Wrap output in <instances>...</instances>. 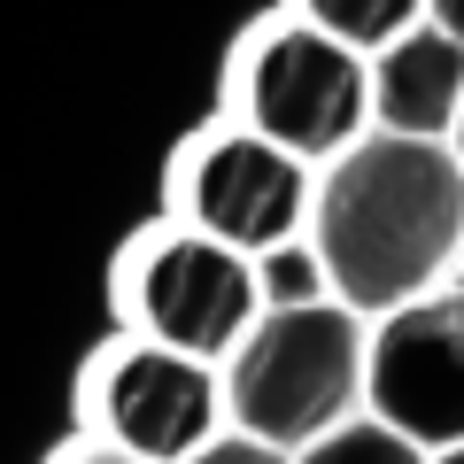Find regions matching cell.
I'll use <instances>...</instances> for the list:
<instances>
[{
	"instance_id": "1",
	"label": "cell",
	"mask_w": 464,
	"mask_h": 464,
	"mask_svg": "<svg viewBox=\"0 0 464 464\" xmlns=\"http://www.w3.org/2000/svg\"><path fill=\"white\" fill-rule=\"evenodd\" d=\"M310 248L325 256L333 302L402 310L464 271V155L457 140L364 132L348 140L310 194Z\"/></svg>"
},
{
	"instance_id": "2",
	"label": "cell",
	"mask_w": 464,
	"mask_h": 464,
	"mask_svg": "<svg viewBox=\"0 0 464 464\" xmlns=\"http://www.w3.org/2000/svg\"><path fill=\"white\" fill-rule=\"evenodd\" d=\"M364 356H372V333L364 310H348V302L264 310L225 356V411L256 441L310 449L317 433L364 411Z\"/></svg>"
},
{
	"instance_id": "3",
	"label": "cell",
	"mask_w": 464,
	"mask_h": 464,
	"mask_svg": "<svg viewBox=\"0 0 464 464\" xmlns=\"http://www.w3.org/2000/svg\"><path fill=\"white\" fill-rule=\"evenodd\" d=\"M116 310L132 317V333H148V341H170L186 356L225 364L240 348V333L264 317L256 256L225 248V240H209L194 225H163V232L124 248V264H116Z\"/></svg>"
},
{
	"instance_id": "4",
	"label": "cell",
	"mask_w": 464,
	"mask_h": 464,
	"mask_svg": "<svg viewBox=\"0 0 464 464\" xmlns=\"http://www.w3.org/2000/svg\"><path fill=\"white\" fill-rule=\"evenodd\" d=\"M78 426L116 441V449H132V457H148V464H186L201 441H217L232 426L225 364L132 333V341L101 348L93 364H85Z\"/></svg>"
},
{
	"instance_id": "5",
	"label": "cell",
	"mask_w": 464,
	"mask_h": 464,
	"mask_svg": "<svg viewBox=\"0 0 464 464\" xmlns=\"http://www.w3.org/2000/svg\"><path fill=\"white\" fill-rule=\"evenodd\" d=\"M240 124L302 163H333L348 140L372 132V70L317 24H271L240 54Z\"/></svg>"
},
{
	"instance_id": "6",
	"label": "cell",
	"mask_w": 464,
	"mask_h": 464,
	"mask_svg": "<svg viewBox=\"0 0 464 464\" xmlns=\"http://www.w3.org/2000/svg\"><path fill=\"white\" fill-rule=\"evenodd\" d=\"M310 163L279 140L248 132V124H225V132L194 140L179 163V201H186V225L225 240L240 256H264L279 240H302L310 232Z\"/></svg>"
},
{
	"instance_id": "7",
	"label": "cell",
	"mask_w": 464,
	"mask_h": 464,
	"mask_svg": "<svg viewBox=\"0 0 464 464\" xmlns=\"http://www.w3.org/2000/svg\"><path fill=\"white\" fill-rule=\"evenodd\" d=\"M364 411L411 433L418 449L464 441V286L380 310L364 356Z\"/></svg>"
},
{
	"instance_id": "8",
	"label": "cell",
	"mask_w": 464,
	"mask_h": 464,
	"mask_svg": "<svg viewBox=\"0 0 464 464\" xmlns=\"http://www.w3.org/2000/svg\"><path fill=\"white\" fill-rule=\"evenodd\" d=\"M372 70V132H411V140H457L464 116V39L441 24H411L402 39L364 54Z\"/></svg>"
},
{
	"instance_id": "9",
	"label": "cell",
	"mask_w": 464,
	"mask_h": 464,
	"mask_svg": "<svg viewBox=\"0 0 464 464\" xmlns=\"http://www.w3.org/2000/svg\"><path fill=\"white\" fill-rule=\"evenodd\" d=\"M295 16L317 24V32H333L341 47L372 54L387 39H402L411 24H426V0H295Z\"/></svg>"
},
{
	"instance_id": "10",
	"label": "cell",
	"mask_w": 464,
	"mask_h": 464,
	"mask_svg": "<svg viewBox=\"0 0 464 464\" xmlns=\"http://www.w3.org/2000/svg\"><path fill=\"white\" fill-rule=\"evenodd\" d=\"M295 464H433V449H418L411 433H395L387 418L356 411L348 426L317 433L310 449H295Z\"/></svg>"
},
{
	"instance_id": "11",
	"label": "cell",
	"mask_w": 464,
	"mask_h": 464,
	"mask_svg": "<svg viewBox=\"0 0 464 464\" xmlns=\"http://www.w3.org/2000/svg\"><path fill=\"white\" fill-rule=\"evenodd\" d=\"M256 295H264V310H302V302H333L325 256L310 248V232H302V240H279V248H264V256H256Z\"/></svg>"
},
{
	"instance_id": "12",
	"label": "cell",
	"mask_w": 464,
	"mask_h": 464,
	"mask_svg": "<svg viewBox=\"0 0 464 464\" xmlns=\"http://www.w3.org/2000/svg\"><path fill=\"white\" fill-rule=\"evenodd\" d=\"M186 464H295V449H279V441H256V433L225 426L217 441H201Z\"/></svg>"
},
{
	"instance_id": "13",
	"label": "cell",
	"mask_w": 464,
	"mask_h": 464,
	"mask_svg": "<svg viewBox=\"0 0 464 464\" xmlns=\"http://www.w3.org/2000/svg\"><path fill=\"white\" fill-rule=\"evenodd\" d=\"M47 464H148V457H132V449L101 441V433H78V441H70V449H54Z\"/></svg>"
},
{
	"instance_id": "14",
	"label": "cell",
	"mask_w": 464,
	"mask_h": 464,
	"mask_svg": "<svg viewBox=\"0 0 464 464\" xmlns=\"http://www.w3.org/2000/svg\"><path fill=\"white\" fill-rule=\"evenodd\" d=\"M426 16L441 24V32H457V39H464V0H426Z\"/></svg>"
},
{
	"instance_id": "15",
	"label": "cell",
	"mask_w": 464,
	"mask_h": 464,
	"mask_svg": "<svg viewBox=\"0 0 464 464\" xmlns=\"http://www.w3.org/2000/svg\"><path fill=\"white\" fill-rule=\"evenodd\" d=\"M433 464H464V441L457 449H433Z\"/></svg>"
},
{
	"instance_id": "16",
	"label": "cell",
	"mask_w": 464,
	"mask_h": 464,
	"mask_svg": "<svg viewBox=\"0 0 464 464\" xmlns=\"http://www.w3.org/2000/svg\"><path fill=\"white\" fill-rule=\"evenodd\" d=\"M457 155H464V116H457Z\"/></svg>"
}]
</instances>
